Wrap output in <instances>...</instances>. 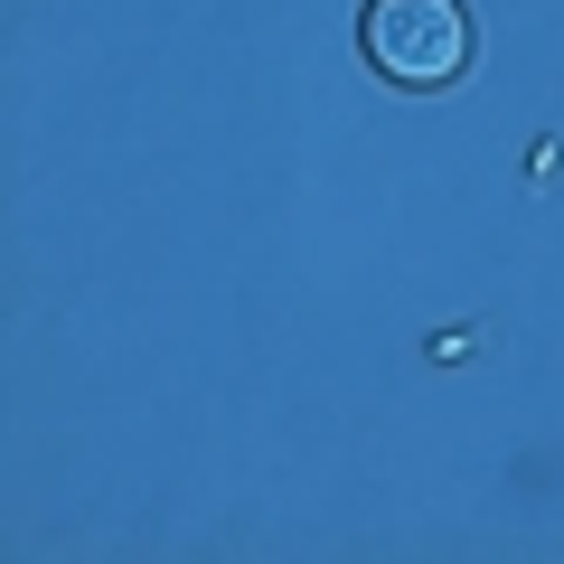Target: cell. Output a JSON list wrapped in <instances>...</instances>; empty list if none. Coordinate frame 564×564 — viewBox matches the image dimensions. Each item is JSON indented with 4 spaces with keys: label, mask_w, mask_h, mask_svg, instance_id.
Masks as SVG:
<instances>
[{
    "label": "cell",
    "mask_w": 564,
    "mask_h": 564,
    "mask_svg": "<svg viewBox=\"0 0 564 564\" xmlns=\"http://www.w3.org/2000/svg\"><path fill=\"white\" fill-rule=\"evenodd\" d=\"M367 57L395 85H452L470 57L462 0H367Z\"/></svg>",
    "instance_id": "cell-1"
}]
</instances>
